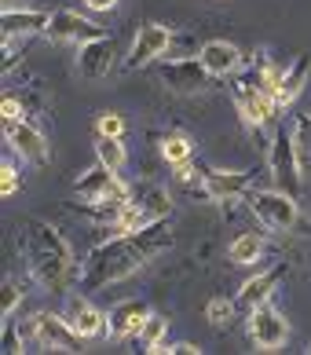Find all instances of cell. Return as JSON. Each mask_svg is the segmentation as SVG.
Wrapping results in <instances>:
<instances>
[{
    "instance_id": "obj_29",
    "label": "cell",
    "mask_w": 311,
    "mask_h": 355,
    "mask_svg": "<svg viewBox=\"0 0 311 355\" xmlns=\"http://www.w3.org/2000/svg\"><path fill=\"white\" fill-rule=\"evenodd\" d=\"M96 136H114V139H121L125 136V117L118 110H103L96 117Z\"/></svg>"
},
{
    "instance_id": "obj_3",
    "label": "cell",
    "mask_w": 311,
    "mask_h": 355,
    "mask_svg": "<svg viewBox=\"0 0 311 355\" xmlns=\"http://www.w3.org/2000/svg\"><path fill=\"white\" fill-rule=\"evenodd\" d=\"M22 337L33 340L41 348H51V352H81V334L70 326L66 315H55V311H37L22 322Z\"/></svg>"
},
{
    "instance_id": "obj_20",
    "label": "cell",
    "mask_w": 311,
    "mask_h": 355,
    "mask_svg": "<svg viewBox=\"0 0 311 355\" xmlns=\"http://www.w3.org/2000/svg\"><path fill=\"white\" fill-rule=\"evenodd\" d=\"M66 319H70V326H73V330L81 334L85 340H92V337H103V334H107V315L96 311V308L88 304V300H81V297H73V300H70Z\"/></svg>"
},
{
    "instance_id": "obj_2",
    "label": "cell",
    "mask_w": 311,
    "mask_h": 355,
    "mask_svg": "<svg viewBox=\"0 0 311 355\" xmlns=\"http://www.w3.org/2000/svg\"><path fill=\"white\" fill-rule=\"evenodd\" d=\"M19 245L26 257V268L44 289H62L73 279V249L59 234V227H51L48 220H26L19 227Z\"/></svg>"
},
{
    "instance_id": "obj_33",
    "label": "cell",
    "mask_w": 311,
    "mask_h": 355,
    "mask_svg": "<svg viewBox=\"0 0 311 355\" xmlns=\"http://www.w3.org/2000/svg\"><path fill=\"white\" fill-rule=\"evenodd\" d=\"M198 355L202 348L198 345H190V340H176V345H158V348H154V355Z\"/></svg>"
},
{
    "instance_id": "obj_5",
    "label": "cell",
    "mask_w": 311,
    "mask_h": 355,
    "mask_svg": "<svg viewBox=\"0 0 311 355\" xmlns=\"http://www.w3.org/2000/svg\"><path fill=\"white\" fill-rule=\"evenodd\" d=\"M249 209L256 213V220L271 231H293L301 223V209H296V198L286 191H249Z\"/></svg>"
},
{
    "instance_id": "obj_19",
    "label": "cell",
    "mask_w": 311,
    "mask_h": 355,
    "mask_svg": "<svg viewBox=\"0 0 311 355\" xmlns=\"http://www.w3.org/2000/svg\"><path fill=\"white\" fill-rule=\"evenodd\" d=\"M132 205L143 209L150 223L172 216V198H168V191L158 187V183H136L132 187Z\"/></svg>"
},
{
    "instance_id": "obj_26",
    "label": "cell",
    "mask_w": 311,
    "mask_h": 355,
    "mask_svg": "<svg viewBox=\"0 0 311 355\" xmlns=\"http://www.w3.org/2000/svg\"><path fill=\"white\" fill-rule=\"evenodd\" d=\"M293 136H296V150H301V165L311 168V114L293 117Z\"/></svg>"
},
{
    "instance_id": "obj_36",
    "label": "cell",
    "mask_w": 311,
    "mask_h": 355,
    "mask_svg": "<svg viewBox=\"0 0 311 355\" xmlns=\"http://www.w3.org/2000/svg\"><path fill=\"white\" fill-rule=\"evenodd\" d=\"M4 8H15V0H4Z\"/></svg>"
},
{
    "instance_id": "obj_9",
    "label": "cell",
    "mask_w": 311,
    "mask_h": 355,
    "mask_svg": "<svg viewBox=\"0 0 311 355\" xmlns=\"http://www.w3.org/2000/svg\"><path fill=\"white\" fill-rule=\"evenodd\" d=\"M48 41H59V44H88V41H96V37H107V30H103L99 22L92 19H85L81 11H70V8H62V11H51V22H48Z\"/></svg>"
},
{
    "instance_id": "obj_6",
    "label": "cell",
    "mask_w": 311,
    "mask_h": 355,
    "mask_svg": "<svg viewBox=\"0 0 311 355\" xmlns=\"http://www.w3.org/2000/svg\"><path fill=\"white\" fill-rule=\"evenodd\" d=\"M235 103H238L242 121L249 125V128H256V132H260L264 125L275 121V114H278L275 96L256 85V81H253V73H249V77H242V81L235 85Z\"/></svg>"
},
{
    "instance_id": "obj_8",
    "label": "cell",
    "mask_w": 311,
    "mask_h": 355,
    "mask_svg": "<svg viewBox=\"0 0 311 355\" xmlns=\"http://www.w3.org/2000/svg\"><path fill=\"white\" fill-rule=\"evenodd\" d=\"M172 41H176V33L168 30L165 22H143L136 33V41H132V51H128V59H125V67L139 70V67H147V62L161 59L165 51H172Z\"/></svg>"
},
{
    "instance_id": "obj_24",
    "label": "cell",
    "mask_w": 311,
    "mask_h": 355,
    "mask_svg": "<svg viewBox=\"0 0 311 355\" xmlns=\"http://www.w3.org/2000/svg\"><path fill=\"white\" fill-rule=\"evenodd\" d=\"M190 154H194V147H190V139H187L184 132H168V136H161V157H165L168 165L190 162Z\"/></svg>"
},
{
    "instance_id": "obj_14",
    "label": "cell",
    "mask_w": 311,
    "mask_h": 355,
    "mask_svg": "<svg viewBox=\"0 0 311 355\" xmlns=\"http://www.w3.org/2000/svg\"><path fill=\"white\" fill-rule=\"evenodd\" d=\"M150 319V308L147 300H118L110 311H107V334L114 340H128V337H139V330H143V322Z\"/></svg>"
},
{
    "instance_id": "obj_18",
    "label": "cell",
    "mask_w": 311,
    "mask_h": 355,
    "mask_svg": "<svg viewBox=\"0 0 311 355\" xmlns=\"http://www.w3.org/2000/svg\"><path fill=\"white\" fill-rule=\"evenodd\" d=\"M198 59L205 62V70H209L213 77H227V73H235L242 67V51L235 44H227V41H205L198 48Z\"/></svg>"
},
{
    "instance_id": "obj_10",
    "label": "cell",
    "mask_w": 311,
    "mask_h": 355,
    "mask_svg": "<svg viewBox=\"0 0 311 355\" xmlns=\"http://www.w3.org/2000/svg\"><path fill=\"white\" fill-rule=\"evenodd\" d=\"M4 136H8L11 150H15L22 162H30V165H48L51 147H48L44 132L30 121V117H22V121H8V125H4Z\"/></svg>"
},
{
    "instance_id": "obj_16",
    "label": "cell",
    "mask_w": 311,
    "mask_h": 355,
    "mask_svg": "<svg viewBox=\"0 0 311 355\" xmlns=\"http://www.w3.org/2000/svg\"><path fill=\"white\" fill-rule=\"evenodd\" d=\"M121 187H125V183L118 180V173L107 168L103 162L92 165V168H85V173L77 176V183H73V191H77V198H81V202H110Z\"/></svg>"
},
{
    "instance_id": "obj_7",
    "label": "cell",
    "mask_w": 311,
    "mask_h": 355,
    "mask_svg": "<svg viewBox=\"0 0 311 355\" xmlns=\"http://www.w3.org/2000/svg\"><path fill=\"white\" fill-rule=\"evenodd\" d=\"M158 81L172 92H184V96H194V92L213 88V73L205 70L202 59H168L158 67Z\"/></svg>"
},
{
    "instance_id": "obj_25",
    "label": "cell",
    "mask_w": 311,
    "mask_h": 355,
    "mask_svg": "<svg viewBox=\"0 0 311 355\" xmlns=\"http://www.w3.org/2000/svg\"><path fill=\"white\" fill-rule=\"evenodd\" d=\"M165 334H168V319L150 311V319L143 322V330H139V345H143L147 352H154L158 345H165Z\"/></svg>"
},
{
    "instance_id": "obj_22",
    "label": "cell",
    "mask_w": 311,
    "mask_h": 355,
    "mask_svg": "<svg viewBox=\"0 0 311 355\" xmlns=\"http://www.w3.org/2000/svg\"><path fill=\"white\" fill-rule=\"evenodd\" d=\"M260 253H264V239L256 231H245L231 242V260H235V264H256Z\"/></svg>"
},
{
    "instance_id": "obj_34",
    "label": "cell",
    "mask_w": 311,
    "mask_h": 355,
    "mask_svg": "<svg viewBox=\"0 0 311 355\" xmlns=\"http://www.w3.org/2000/svg\"><path fill=\"white\" fill-rule=\"evenodd\" d=\"M172 168H176V180H179V183H190V180H194V165H190V162H179V165H172Z\"/></svg>"
},
{
    "instance_id": "obj_4",
    "label": "cell",
    "mask_w": 311,
    "mask_h": 355,
    "mask_svg": "<svg viewBox=\"0 0 311 355\" xmlns=\"http://www.w3.org/2000/svg\"><path fill=\"white\" fill-rule=\"evenodd\" d=\"M267 168H271V180H275L278 191L301 198V150H296V136H290L286 128H275L271 136V147H267Z\"/></svg>"
},
{
    "instance_id": "obj_32",
    "label": "cell",
    "mask_w": 311,
    "mask_h": 355,
    "mask_svg": "<svg viewBox=\"0 0 311 355\" xmlns=\"http://www.w3.org/2000/svg\"><path fill=\"white\" fill-rule=\"evenodd\" d=\"M0 117H4V125L8 121H22V117H26V103L19 96H4V103H0Z\"/></svg>"
},
{
    "instance_id": "obj_1",
    "label": "cell",
    "mask_w": 311,
    "mask_h": 355,
    "mask_svg": "<svg viewBox=\"0 0 311 355\" xmlns=\"http://www.w3.org/2000/svg\"><path fill=\"white\" fill-rule=\"evenodd\" d=\"M165 249H172V231H168L165 220L147 223V227L128 231V234H110L107 242H99L88 253L81 275H77V289L81 293H99V289L136 275Z\"/></svg>"
},
{
    "instance_id": "obj_21",
    "label": "cell",
    "mask_w": 311,
    "mask_h": 355,
    "mask_svg": "<svg viewBox=\"0 0 311 355\" xmlns=\"http://www.w3.org/2000/svg\"><path fill=\"white\" fill-rule=\"evenodd\" d=\"M308 73H311V59H308V55H296V59H293V67L282 73V81H278V88H275L278 110L293 107V99L301 96V88H304V81H308Z\"/></svg>"
},
{
    "instance_id": "obj_13",
    "label": "cell",
    "mask_w": 311,
    "mask_h": 355,
    "mask_svg": "<svg viewBox=\"0 0 311 355\" xmlns=\"http://www.w3.org/2000/svg\"><path fill=\"white\" fill-rule=\"evenodd\" d=\"M282 275H286V264H275V268H267V271H256L253 279L238 289V297H235L238 315H245V319H249L256 308H264L267 300H271V293H275V286L282 282Z\"/></svg>"
},
{
    "instance_id": "obj_30",
    "label": "cell",
    "mask_w": 311,
    "mask_h": 355,
    "mask_svg": "<svg viewBox=\"0 0 311 355\" xmlns=\"http://www.w3.org/2000/svg\"><path fill=\"white\" fill-rule=\"evenodd\" d=\"M0 345H4L8 355L15 352H26V337H22V326H15L11 319H4V337H0Z\"/></svg>"
},
{
    "instance_id": "obj_17",
    "label": "cell",
    "mask_w": 311,
    "mask_h": 355,
    "mask_svg": "<svg viewBox=\"0 0 311 355\" xmlns=\"http://www.w3.org/2000/svg\"><path fill=\"white\" fill-rule=\"evenodd\" d=\"M48 22H51L48 11L4 8V15H0V33H4V37H19V41H26V37H33V33H44V30H48Z\"/></svg>"
},
{
    "instance_id": "obj_12",
    "label": "cell",
    "mask_w": 311,
    "mask_h": 355,
    "mask_svg": "<svg viewBox=\"0 0 311 355\" xmlns=\"http://www.w3.org/2000/svg\"><path fill=\"white\" fill-rule=\"evenodd\" d=\"M114 62H118V44L114 37H96L88 44H77V73L88 77V81H99V77H110Z\"/></svg>"
},
{
    "instance_id": "obj_11",
    "label": "cell",
    "mask_w": 311,
    "mask_h": 355,
    "mask_svg": "<svg viewBox=\"0 0 311 355\" xmlns=\"http://www.w3.org/2000/svg\"><path fill=\"white\" fill-rule=\"evenodd\" d=\"M245 330H249V340L256 352H278L282 345H286L290 337V322L282 319V315L275 308H256L249 315V322H245Z\"/></svg>"
},
{
    "instance_id": "obj_35",
    "label": "cell",
    "mask_w": 311,
    "mask_h": 355,
    "mask_svg": "<svg viewBox=\"0 0 311 355\" xmlns=\"http://www.w3.org/2000/svg\"><path fill=\"white\" fill-rule=\"evenodd\" d=\"M85 4L92 11H114V8H118V0H85Z\"/></svg>"
},
{
    "instance_id": "obj_28",
    "label": "cell",
    "mask_w": 311,
    "mask_h": 355,
    "mask_svg": "<svg viewBox=\"0 0 311 355\" xmlns=\"http://www.w3.org/2000/svg\"><path fill=\"white\" fill-rule=\"evenodd\" d=\"M19 304H22V286L8 275V279H4V293H0V319H11Z\"/></svg>"
},
{
    "instance_id": "obj_31",
    "label": "cell",
    "mask_w": 311,
    "mask_h": 355,
    "mask_svg": "<svg viewBox=\"0 0 311 355\" xmlns=\"http://www.w3.org/2000/svg\"><path fill=\"white\" fill-rule=\"evenodd\" d=\"M19 187H22L19 168L11 165V162H4V168H0V194H4V198H11V194H15Z\"/></svg>"
},
{
    "instance_id": "obj_15",
    "label": "cell",
    "mask_w": 311,
    "mask_h": 355,
    "mask_svg": "<svg viewBox=\"0 0 311 355\" xmlns=\"http://www.w3.org/2000/svg\"><path fill=\"white\" fill-rule=\"evenodd\" d=\"M253 191V173H224V168H205L202 194L213 202H235Z\"/></svg>"
},
{
    "instance_id": "obj_27",
    "label": "cell",
    "mask_w": 311,
    "mask_h": 355,
    "mask_svg": "<svg viewBox=\"0 0 311 355\" xmlns=\"http://www.w3.org/2000/svg\"><path fill=\"white\" fill-rule=\"evenodd\" d=\"M238 315L235 300H224V297H213L209 304H205V319H209L216 330H224V326H231V319Z\"/></svg>"
},
{
    "instance_id": "obj_23",
    "label": "cell",
    "mask_w": 311,
    "mask_h": 355,
    "mask_svg": "<svg viewBox=\"0 0 311 355\" xmlns=\"http://www.w3.org/2000/svg\"><path fill=\"white\" fill-rule=\"evenodd\" d=\"M96 157L107 168H114V173H121L125 162H128V154H125V143L121 139H114V136H99L96 139Z\"/></svg>"
}]
</instances>
